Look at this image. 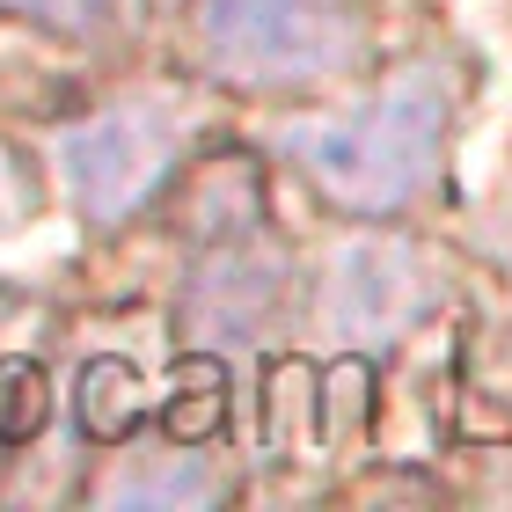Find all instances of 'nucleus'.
Here are the masks:
<instances>
[{"mask_svg":"<svg viewBox=\"0 0 512 512\" xmlns=\"http://www.w3.org/2000/svg\"><path fill=\"white\" fill-rule=\"evenodd\" d=\"M447 125H454V74L439 59H417L403 74H388V88L359 118L293 132V154L330 205L381 220V213H403L432 183Z\"/></svg>","mask_w":512,"mask_h":512,"instance_id":"nucleus-1","label":"nucleus"},{"mask_svg":"<svg viewBox=\"0 0 512 512\" xmlns=\"http://www.w3.org/2000/svg\"><path fill=\"white\" fill-rule=\"evenodd\" d=\"M198 52L242 88H308L359 59L352 0H198Z\"/></svg>","mask_w":512,"mask_h":512,"instance_id":"nucleus-2","label":"nucleus"},{"mask_svg":"<svg viewBox=\"0 0 512 512\" xmlns=\"http://www.w3.org/2000/svg\"><path fill=\"white\" fill-rule=\"evenodd\" d=\"M66 191H74V213L88 227H118L125 213H139L161 176L176 169V110L169 103H118L103 118H88L66 132L59 147Z\"/></svg>","mask_w":512,"mask_h":512,"instance_id":"nucleus-3","label":"nucleus"},{"mask_svg":"<svg viewBox=\"0 0 512 512\" xmlns=\"http://www.w3.org/2000/svg\"><path fill=\"white\" fill-rule=\"evenodd\" d=\"M425 300H432V278H425V264H417L403 242H359V249L337 256L330 330L344 344H381V337L403 330Z\"/></svg>","mask_w":512,"mask_h":512,"instance_id":"nucleus-4","label":"nucleus"},{"mask_svg":"<svg viewBox=\"0 0 512 512\" xmlns=\"http://www.w3.org/2000/svg\"><path fill=\"white\" fill-rule=\"evenodd\" d=\"M139 410H147V395H139V374H132L125 359H96L81 374V425L96 432V439H118Z\"/></svg>","mask_w":512,"mask_h":512,"instance_id":"nucleus-5","label":"nucleus"},{"mask_svg":"<svg viewBox=\"0 0 512 512\" xmlns=\"http://www.w3.org/2000/svg\"><path fill=\"white\" fill-rule=\"evenodd\" d=\"M44 425V374L30 359L0 366V439H30Z\"/></svg>","mask_w":512,"mask_h":512,"instance_id":"nucleus-6","label":"nucleus"},{"mask_svg":"<svg viewBox=\"0 0 512 512\" xmlns=\"http://www.w3.org/2000/svg\"><path fill=\"white\" fill-rule=\"evenodd\" d=\"M0 8L37 22V30H59V37H96L110 22V0H0Z\"/></svg>","mask_w":512,"mask_h":512,"instance_id":"nucleus-7","label":"nucleus"},{"mask_svg":"<svg viewBox=\"0 0 512 512\" xmlns=\"http://www.w3.org/2000/svg\"><path fill=\"white\" fill-rule=\"evenodd\" d=\"M220 483L205 476V469H191V476H125L110 498H147V505H169V498H213Z\"/></svg>","mask_w":512,"mask_h":512,"instance_id":"nucleus-8","label":"nucleus"}]
</instances>
